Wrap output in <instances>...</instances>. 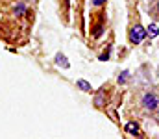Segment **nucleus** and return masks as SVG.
<instances>
[{
	"label": "nucleus",
	"mask_w": 159,
	"mask_h": 139,
	"mask_svg": "<svg viewBox=\"0 0 159 139\" xmlns=\"http://www.w3.org/2000/svg\"><path fill=\"white\" fill-rule=\"evenodd\" d=\"M143 106H144V109H148V111H156V109L159 108V98H157V95H154V93L146 95V96L143 98Z\"/></svg>",
	"instance_id": "obj_1"
},
{
	"label": "nucleus",
	"mask_w": 159,
	"mask_h": 139,
	"mask_svg": "<svg viewBox=\"0 0 159 139\" xmlns=\"http://www.w3.org/2000/svg\"><path fill=\"white\" fill-rule=\"evenodd\" d=\"M144 35H146V32H144L141 26H135V28L131 30V34H129V39H131V43H141V41L144 39Z\"/></svg>",
	"instance_id": "obj_2"
},
{
	"label": "nucleus",
	"mask_w": 159,
	"mask_h": 139,
	"mask_svg": "<svg viewBox=\"0 0 159 139\" xmlns=\"http://www.w3.org/2000/svg\"><path fill=\"white\" fill-rule=\"evenodd\" d=\"M56 61H57V65L69 67V63H67V58H65V56H61V54H57V56H56Z\"/></svg>",
	"instance_id": "obj_3"
},
{
	"label": "nucleus",
	"mask_w": 159,
	"mask_h": 139,
	"mask_svg": "<svg viewBox=\"0 0 159 139\" xmlns=\"http://www.w3.org/2000/svg\"><path fill=\"white\" fill-rule=\"evenodd\" d=\"M78 86H80V89H81V91H91V86H89L85 80H78Z\"/></svg>",
	"instance_id": "obj_4"
},
{
	"label": "nucleus",
	"mask_w": 159,
	"mask_h": 139,
	"mask_svg": "<svg viewBox=\"0 0 159 139\" xmlns=\"http://www.w3.org/2000/svg\"><path fill=\"white\" fill-rule=\"evenodd\" d=\"M148 32H150V35H152V37H154V35H157V26H154V24H152V26L148 28Z\"/></svg>",
	"instance_id": "obj_5"
},
{
	"label": "nucleus",
	"mask_w": 159,
	"mask_h": 139,
	"mask_svg": "<svg viewBox=\"0 0 159 139\" xmlns=\"http://www.w3.org/2000/svg\"><path fill=\"white\" fill-rule=\"evenodd\" d=\"M126 130H128V132H137V124H133V123H129V124L126 126Z\"/></svg>",
	"instance_id": "obj_6"
},
{
	"label": "nucleus",
	"mask_w": 159,
	"mask_h": 139,
	"mask_svg": "<svg viewBox=\"0 0 159 139\" xmlns=\"http://www.w3.org/2000/svg\"><path fill=\"white\" fill-rule=\"evenodd\" d=\"M104 2H106V0H93V4H94V6H102Z\"/></svg>",
	"instance_id": "obj_7"
}]
</instances>
